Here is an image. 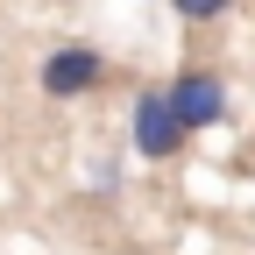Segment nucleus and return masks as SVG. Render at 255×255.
Instances as JSON below:
<instances>
[{
  "label": "nucleus",
  "instance_id": "f257e3e1",
  "mask_svg": "<svg viewBox=\"0 0 255 255\" xmlns=\"http://www.w3.org/2000/svg\"><path fill=\"white\" fill-rule=\"evenodd\" d=\"M128 149L149 156V163H170V156H184V121L170 107V85H142L135 107H128Z\"/></svg>",
  "mask_w": 255,
  "mask_h": 255
},
{
  "label": "nucleus",
  "instance_id": "f03ea898",
  "mask_svg": "<svg viewBox=\"0 0 255 255\" xmlns=\"http://www.w3.org/2000/svg\"><path fill=\"white\" fill-rule=\"evenodd\" d=\"M36 85H43V100L71 107V100H85V92L107 85V50H92V43H50L43 64H36Z\"/></svg>",
  "mask_w": 255,
  "mask_h": 255
},
{
  "label": "nucleus",
  "instance_id": "7ed1b4c3",
  "mask_svg": "<svg viewBox=\"0 0 255 255\" xmlns=\"http://www.w3.org/2000/svg\"><path fill=\"white\" fill-rule=\"evenodd\" d=\"M170 107H177V121H184V135L220 128V121H227V78L206 71V64H184V71L170 78Z\"/></svg>",
  "mask_w": 255,
  "mask_h": 255
},
{
  "label": "nucleus",
  "instance_id": "20e7f679",
  "mask_svg": "<svg viewBox=\"0 0 255 255\" xmlns=\"http://www.w3.org/2000/svg\"><path fill=\"white\" fill-rule=\"evenodd\" d=\"M170 14L184 28H213V21H227V0H170Z\"/></svg>",
  "mask_w": 255,
  "mask_h": 255
},
{
  "label": "nucleus",
  "instance_id": "39448f33",
  "mask_svg": "<svg viewBox=\"0 0 255 255\" xmlns=\"http://www.w3.org/2000/svg\"><path fill=\"white\" fill-rule=\"evenodd\" d=\"M85 184L100 191V199H114V191H121V163H114V156H92V170H85Z\"/></svg>",
  "mask_w": 255,
  "mask_h": 255
},
{
  "label": "nucleus",
  "instance_id": "423d86ee",
  "mask_svg": "<svg viewBox=\"0 0 255 255\" xmlns=\"http://www.w3.org/2000/svg\"><path fill=\"white\" fill-rule=\"evenodd\" d=\"M114 255H142V248H114Z\"/></svg>",
  "mask_w": 255,
  "mask_h": 255
}]
</instances>
